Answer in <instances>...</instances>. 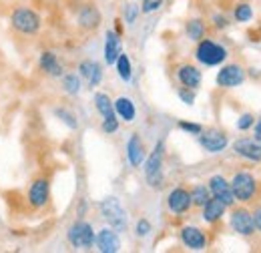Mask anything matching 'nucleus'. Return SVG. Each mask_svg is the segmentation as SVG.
I'll use <instances>...</instances> for the list:
<instances>
[{
  "instance_id": "nucleus-14",
  "label": "nucleus",
  "mask_w": 261,
  "mask_h": 253,
  "mask_svg": "<svg viewBox=\"0 0 261 253\" xmlns=\"http://www.w3.org/2000/svg\"><path fill=\"white\" fill-rule=\"evenodd\" d=\"M95 247H97L100 253H119L121 251V237H119V231H115L113 227H102L100 231H97Z\"/></svg>"
},
{
  "instance_id": "nucleus-34",
  "label": "nucleus",
  "mask_w": 261,
  "mask_h": 253,
  "mask_svg": "<svg viewBox=\"0 0 261 253\" xmlns=\"http://www.w3.org/2000/svg\"><path fill=\"white\" fill-rule=\"evenodd\" d=\"M253 125H255L253 113H243V115L237 119V129H239V131H249V129H253Z\"/></svg>"
},
{
  "instance_id": "nucleus-3",
  "label": "nucleus",
  "mask_w": 261,
  "mask_h": 253,
  "mask_svg": "<svg viewBox=\"0 0 261 253\" xmlns=\"http://www.w3.org/2000/svg\"><path fill=\"white\" fill-rule=\"evenodd\" d=\"M229 50L221 44L215 42L211 38H201L195 46V59L203 66H221L227 61Z\"/></svg>"
},
{
  "instance_id": "nucleus-25",
  "label": "nucleus",
  "mask_w": 261,
  "mask_h": 253,
  "mask_svg": "<svg viewBox=\"0 0 261 253\" xmlns=\"http://www.w3.org/2000/svg\"><path fill=\"white\" fill-rule=\"evenodd\" d=\"M63 91L70 96H76L83 91V79H81L79 72H66V74H63Z\"/></svg>"
},
{
  "instance_id": "nucleus-21",
  "label": "nucleus",
  "mask_w": 261,
  "mask_h": 253,
  "mask_svg": "<svg viewBox=\"0 0 261 253\" xmlns=\"http://www.w3.org/2000/svg\"><path fill=\"white\" fill-rule=\"evenodd\" d=\"M76 22L85 31H97L98 27H100V12H98V8L93 6V4L83 6L79 10V14H76Z\"/></svg>"
},
{
  "instance_id": "nucleus-38",
  "label": "nucleus",
  "mask_w": 261,
  "mask_h": 253,
  "mask_svg": "<svg viewBox=\"0 0 261 253\" xmlns=\"http://www.w3.org/2000/svg\"><path fill=\"white\" fill-rule=\"evenodd\" d=\"M213 27H215V29H227L229 20L223 14H213Z\"/></svg>"
},
{
  "instance_id": "nucleus-26",
  "label": "nucleus",
  "mask_w": 261,
  "mask_h": 253,
  "mask_svg": "<svg viewBox=\"0 0 261 253\" xmlns=\"http://www.w3.org/2000/svg\"><path fill=\"white\" fill-rule=\"evenodd\" d=\"M115 68H117V74H119V79L123 83H130V79H133V64H130L129 55L121 53L117 63H115Z\"/></svg>"
},
{
  "instance_id": "nucleus-5",
  "label": "nucleus",
  "mask_w": 261,
  "mask_h": 253,
  "mask_svg": "<svg viewBox=\"0 0 261 253\" xmlns=\"http://www.w3.org/2000/svg\"><path fill=\"white\" fill-rule=\"evenodd\" d=\"M66 239L68 243L79 249V251H89L95 247V239H97V231L93 229V225L89 221H74L68 231H66Z\"/></svg>"
},
{
  "instance_id": "nucleus-16",
  "label": "nucleus",
  "mask_w": 261,
  "mask_h": 253,
  "mask_svg": "<svg viewBox=\"0 0 261 253\" xmlns=\"http://www.w3.org/2000/svg\"><path fill=\"white\" fill-rule=\"evenodd\" d=\"M175 77H177V81H179L181 87H187V89H193V91H197V89L201 87V83H203V74H201L199 66L189 64V63L181 64V66L177 68Z\"/></svg>"
},
{
  "instance_id": "nucleus-11",
  "label": "nucleus",
  "mask_w": 261,
  "mask_h": 253,
  "mask_svg": "<svg viewBox=\"0 0 261 253\" xmlns=\"http://www.w3.org/2000/svg\"><path fill=\"white\" fill-rule=\"evenodd\" d=\"M229 225L231 229L241 235V237H251L255 233V225H253V217H251V211L245 209V207H237L231 211V217H229Z\"/></svg>"
},
{
  "instance_id": "nucleus-20",
  "label": "nucleus",
  "mask_w": 261,
  "mask_h": 253,
  "mask_svg": "<svg viewBox=\"0 0 261 253\" xmlns=\"http://www.w3.org/2000/svg\"><path fill=\"white\" fill-rule=\"evenodd\" d=\"M225 211H227V205L221 199H217V197L211 195V199L201 207V219L205 223H209V225H215L217 221H221V217L225 215Z\"/></svg>"
},
{
  "instance_id": "nucleus-9",
  "label": "nucleus",
  "mask_w": 261,
  "mask_h": 253,
  "mask_svg": "<svg viewBox=\"0 0 261 253\" xmlns=\"http://www.w3.org/2000/svg\"><path fill=\"white\" fill-rule=\"evenodd\" d=\"M215 83L221 89H235V87L245 83V68L237 63L225 64V66L219 68V72L215 77Z\"/></svg>"
},
{
  "instance_id": "nucleus-27",
  "label": "nucleus",
  "mask_w": 261,
  "mask_h": 253,
  "mask_svg": "<svg viewBox=\"0 0 261 253\" xmlns=\"http://www.w3.org/2000/svg\"><path fill=\"white\" fill-rule=\"evenodd\" d=\"M185 32L189 36V40L199 42L201 38H205V22L201 18H191L187 24H185Z\"/></svg>"
},
{
  "instance_id": "nucleus-23",
  "label": "nucleus",
  "mask_w": 261,
  "mask_h": 253,
  "mask_svg": "<svg viewBox=\"0 0 261 253\" xmlns=\"http://www.w3.org/2000/svg\"><path fill=\"white\" fill-rule=\"evenodd\" d=\"M113 105H115V113H117V117L121 121L133 123L137 119V107H135L133 98H129V96H119V98L113 100Z\"/></svg>"
},
{
  "instance_id": "nucleus-28",
  "label": "nucleus",
  "mask_w": 261,
  "mask_h": 253,
  "mask_svg": "<svg viewBox=\"0 0 261 253\" xmlns=\"http://www.w3.org/2000/svg\"><path fill=\"white\" fill-rule=\"evenodd\" d=\"M191 201H193V207H203L209 199H211V191H209V187L207 185H193L191 187Z\"/></svg>"
},
{
  "instance_id": "nucleus-4",
  "label": "nucleus",
  "mask_w": 261,
  "mask_h": 253,
  "mask_svg": "<svg viewBox=\"0 0 261 253\" xmlns=\"http://www.w3.org/2000/svg\"><path fill=\"white\" fill-rule=\"evenodd\" d=\"M10 27L20 34H36L42 29V18L29 6H16L10 14Z\"/></svg>"
},
{
  "instance_id": "nucleus-19",
  "label": "nucleus",
  "mask_w": 261,
  "mask_h": 253,
  "mask_svg": "<svg viewBox=\"0 0 261 253\" xmlns=\"http://www.w3.org/2000/svg\"><path fill=\"white\" fill-rule=\"evenodd\" d=\"M123 53V44H121V34L117 31H107L105 34V46H102V57L105 63L109 66H115L119 55Z\"/></svg>"
},
{
  "instance_id": "nucleus-29",
  "label": "nucleus",
  "mask_w": 261,
  "mask_h": 253,
  "mask_svg": "<svg viewBox=\"0 0 261 253\" xmlns=\"http://www.w3.org/2000/svg\"><path fill=\"white\" fill-rule=\"evenodd\" d=\"M233 16L237 22H249L253 18V6L247 4V2H239L233 10Z\"/></svg>"
},
{
  "instance_id": "nucleus-10",
  "label": "nucleus",
  "mask_w": 261,
  "mask_h": 253,
  "mask_svg": "<svg viewBox=\"0 0 261 253\" xmlns=\"http://www.w3.org/2000/svg\"><path fill=\"white\" fill-rule=\"evenodd\" d=\"M27 199H29V205L33 209H44L50 201V183L48 179L44 177H38L34 179L29 187V193H27Z\"/></svg>"
},
{
  "instance_id": "nucleus-13",
  "label": "nucleus",
  "mask_w": 261,
  "mask_h": 253,
  "mask_svg": "<svg viewBox=\"0 0 261 253\" xmlns=\"http://www.w3.org/2000/svg\"><path fill=\"white\" fill-rule=\"evenodd\" d=\"M231 147H233V153H235L237 157L245 159V161H251V163H261V143L259 141L241 137V139H237Z\"/></svg>"
},
{
  "instance_id": "nucleus-12",
  "label": "nucleus",
  "mask_w": 261,
  "mask_h": 253,
  "mask_svg": "<svg viewBox=\"0 0 261 253\" xmlns=\"http://www.w3.org/2000/svg\"><path fill=\"white\" fill-rule=\"evenodd\" d=\"M179 237H181V243H183L187 249H191V251H203V249H207V243H209L205 231L195 227V225H185V227H181Z\"/></svg>"
},
{
  "instance_id": "nucleus-31",
  "label": "nucleus",
  "mask_w": 261,
  "mask_h": 253,
  "mask_svg": "<svg viewBox=\"0 0 261 253\" xmlns=\"http://www.w3.org/2000/svg\"><path fill=\"white\" fill-rule=\"evenodd\" d=\"M139 14H141V6L139 4H135V2L125 4V22L127 24H135L137 18H139Z\"/></svg>"
},
{
  "instance_id": "nucleus-40",
  "label": "nucleus",
  "mask_w": 261,
  "mask_h": 253,
  "mask_svg": "<svg viewBox=\"0 0 261 253\" xmlns=\"http://www.w3.org/2000/svg\"><path fill=\"white\" fill-rule=\"evenodd\" d=\"M253 139L261 143V117L255 121V125H253Z\"/></svg>"
},
{
  "instance_id": "nucleus-39",
  "label": "nucleus",
  "mask_w": 261,
  "mask_h": 253,
  "mask_svg": "<svg viewBox=\"0 0 261 253\" xmlns=\"http://www.w3.org/2000/svg\"><path fill=\"white\" fill-rule=\"evenodd\" d=\"M251 217H253L255 231H257V233H261V205H259V207H255V209L251 211Z\"/></svg>"
},
{
  "instance_id": "nucleus-35",
  "label": "nucleus",
  "mask_w": 261,
  "mask_h": 253,
  "mask_svg": "<svg viewBox=\"0 0 261 253\" xmlns=\"http://www.w3.org/2000/svg\"><path fill=\"white\" fill-rule=\"evenodd\" d=\"M177 95H179V98L187 105V107H193L195 105V91L193 89H187V87H181L179 91H177Z\"/></svg>"
},
{
  "instance_id": "nucleus-7",
  "label": "nucleus",
  "mask_w": 261,
  "mask_h": 253,
  "mask_svg": "<svg viewBox=\"0 0 261 253\" xmlns=\"http://www.w3.org/2000/svg\"><path fill=\"white\" fill-rule=\"evenodd\" d=\"M197 137H199V145L205 149V153H211V155H217L229 147L227 133L219 131V129H207V131L203 129Z\"/></svg>"
},
{
  "instance_id": "nucleus-6",
  "label": "nucleus",
  "mask_w": 261,
  "mask_h": 253,
  "mask_svg": "<svg viewBox=\"0 0 261 253\" xmlns=\"http://www.w3.org/2000/svg\"><path fill=\"white\" fill-rule=\"evenodd\" d=\"M229 183H231V191H233L235 201H239V203H249L257 195V179L249 171L235 173Z\"/></svg>"
},
{
  "instance_id": "nucleus-1",
  "label": "nucleus",
  "mask_w": 261,
  "mask_h": 253,
  "mask_svg": "<svg viewBox=\"0 0 261 253\" xmlns=\"http://www.w3.org/2000/svg\"><path fill=\"white\" fill-rule=\"evenodd\" d=\"M163 165H165V143L163 141H157V145L153 147V151L147 155L145 163H143V169H145V181L151 189H161L165 183V173H163Z\"/></svg>"
},
{
  "instance_id": "nucleus-32",
  "label": "nucleus",
  "mask_w": 261,
  "mask_h": 253,
  "mask_svg": "<svg viewBox=\"0 0 261 253\" xmlns=\"http://www.w3.org/2000/svg\"><path fill=\"white\" fill-rule=\"evenodd\" d=\"M151 231H153V225L149 219H145V217H141L137 225H135V235L137 237H147V235H151Z\"/></svg>"
},
{
  "instance_id": "nucleus-22",
  "label": "nucleus",
  "mask_w": 261,
  "mask_h": 253,
  "mask_svg": "<svg viewBox=\"0 0 261 253\" xmlns=\"http://www.w3.org/2000/svg\"><path fill=\"white\" fill-rule=\"evenodd\" d=\"M38 68H40L44 74L55 77V79H59V77H63V74H65L63 64H61L59 57H57L53 50H44V53L38 57Z\"/></svg>"
},
{
  "instance_id": "nucleus-37",
  "label": "nucleus",
  "mask_w": 261,
  "mask_h": 253,
  "mask_svg": "<svg viewBox=\"0 0 261 253\" xmlns=\"http://www.w3.org/2000/svg\"><path fill=\"white\" fill-rule=\"evenodd\" d=\"M177 127H179L181 131L189 133V135H199V133L203 131V125H199V123H191V121H179Z\"/></svg>"
},
{
  "instance_id": "nucleus-8",
  "label": "nucleus",
  "mask_w": 261,
  "mask_h": 253,
  "mask_svg": "<svg viewBox=\"0 0 261 253\" xmlns=\"http://www.w3.org/2000/svg\"><path fill=\"white\" fill-rule=\"evenodd\" d=\"M191 207H193V201H191V191L189 189H185V187H175V189L169 191V195H167V209H169L173 215L181 217V215L189 213Z\"/></svg>"
},
{
  "instance_id": "nucleus-2",
  "label": "nucleus",
  "mask_w": 261,
  "mask_h": 253,
  "mask_svg": "<svg viewBox=\"0 0 261 253\" xmlns=\"http://www.w3.org/2000/svg\"><path fill=\"white\" fill-rule=\"evenodd\" d=\"M98 209H100L102 219L109 223V227H113L119 233L127 231V227H129V215H127V209L123 207L121 199H117L113 195L111 197H105L98 203Z\"/></svg>"
},
{
  "instance_id": "nucleus-17",
  "label": "nucleus",
  "mask_w": 261,
  "mask_h": 253,
  "mask_svg": "<svg viewBox=\"0 0 261 253\" xmlns=\"http://www.w3.org/2000/svg\"><path fill=\"white\" fill-rule=\"evenodd\" d=\"M145 159H147L145 143H143V139H141L139 133H133L129 137V141H127V161H129L130 167L139 169V167H143Z\"/></svg>"
},
{
  "instance_id": "nucleus-36",
  "label": "nucleus",
  "mask_w": 261,
  "mask_h": 253,
  "mask_svg": "<svg viewBox=\"0 0 261 253\" xmlns=\"http://www.w3.org/2000/svg\"><path fill=\"white\" fill-rule=\"evenodd\" d=\"M161 6H163V0H143L141 12L143 14H151V12H157Z\"/></svg>"
},
{
  "instance_id": "nucleus-15",
  "label": "nucleus",
  "mask_w": 261,
  "mask_h": 253,
  "mask_svg": "<svg viewBox=\"0 0 261 253\" xmlns=\"http://www.w3.org/2000/svg\"><path fill=\"white\" fill-rule=\"evenodd\" d=\"M207 187H209L213 197L221 199L227 207H233V205H235V197H233V191H231V183H229L223 175H213V177H209Z\"/></svg>"
},
{
  "instance_id": "nucleus-18",
  "label": "nucleus",
  "mask_w": 261,
  "mask_h": 253,
  "mask_svg": "<svg viewBox=\"0 0 261 253\" xmlns=\"http://www.w3.org/2000/svg\"><path fill=\"white\" fill-rule=\"evenodd\" d=\"M79 74H81V79L87 83V87L89 89H97L98 85L102 83V66L97 63V61H93V59H87V61H83V63L79 64Z\"/></svg>"
},
{
  "instance_id": "nucleus-33",
  "label": "nucleus",
  "mask_w": 261,
  "mask_h": 253,
  "mask_svg": "<svg viewBox=\"0 0 261 253\" xmlns=\"http://www.w3.org/2000/svg\"><path fill=\"white\" fill-rule=\"evenodd\" d=\"M119 117H111V119H102V123H100V129H102V133L105 135H115L117 131H119Z\"/></svg>"
},
{
  "instance_id": "nucleus-30",
  "label": "nucleus",
  "mask_w": 261,
  "mask_h": 253,
  "mask_svg": "<svg viewBox=\"0 0 261 253\" xmlns=\"http://www.w3.org/2000/svg\"><path fill=\"white\" fill-rule=\"evenodd\" d=\"M55 117H57V119H61V121H63L68 129H72V131H74V129H79V121H76V117H74L68 109H65V107H57V109H55Z\"/></svg>"
},
{
  "instance_id": "nucleus-24",
  "label": "nucleus",
  "mask_w": 261,
  "mask_h": 253,
  "mask_svg": "<svg viewBox=\"0 0 261 253\" xmlns=\"http://www.w3.org/2000/svg\"><path fill=\"white\" fill-rule=\"evenodd\" d=\"M93 103H95V109H97V113L102 117V119L117 117V113H115V105H113L111 96L107 95V93H95Z\"/></svg>"
}]
</instances>
